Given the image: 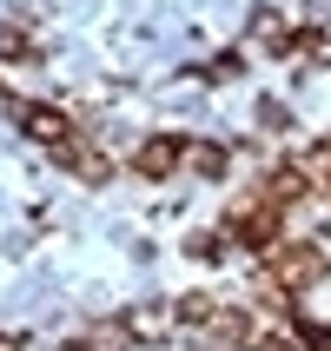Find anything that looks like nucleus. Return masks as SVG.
I'll return each instance as SVG.
<instances>
[{"instance_id": "6e6552de", "label": "nucleus", "mask_w": 331, "mask_h": 351, "mask_svg": "<svg viewBox=\"0 0 331 351\" xmlns=\"http://www.w3.org/2000/svg\"><path fill=\"white\" fill-rule=\"evenodd\" d=\"M0 60H34V40H27V27H0Z\"/></svg>"}, {"instance_id": "9b49d317", "label": "nucleus", "mask_w": 331, "mask_h": 351, "mask_svg": "<svg viewBox=\"0 0 331 351\" xmlns=\"http://www.w3.org/2000/svg\"><path fill=\"white\" fill-rule=\"evenodd\" d=\"M252 351H298V338H292V332H285V338H278V332H272V338H258V345H252Z\"/></svg>"}, {"instance_id": "0eeeda50", "label": "nucleus", "mask_w": 331, "mask_h": 351, "mask_svg": "<svg viewBox=\"0 0 331 351\" xmlns=\"http://www.w3.org/2000/svg\"><path fill=\"white\" fill-rule=\"evenodd\" d=\"M252 40H265V47L278 53V47H285V20H278L272 7H258V14H252Z\"/></svg>"}, {"instance_id": "4468645a", "label": "nucleus", "mask_w": 331, "mask_h": 351, "mask_svg": "<svg viewBox=\"0 0 331 351\" xmlns=\"http://www.w3.org/2000/svg\"><path fill=\"white\" fill-rule=\"evenodd\" d=\"M66 351H86V345H66Z\"/></svg>"}, {"instance_id": "423d86ee", "label": "nucleus", "mask_w": 331, "mask_h": 351, "mask_svg": "<svg viewBox=\"0 0 331 351\" xmlns=\"http://www.w3.org/2000/svg\"><path fill=\"white\" fill-rule=\"evenodd\" d=\"M212 332L225 338V345H245V338H252V318L245 312H212Z\"/></svg>"}, {"instance_id": "f257e3e1", "label": "nucleus", "mask_w": 331, "mask_h": 351, "mask_svg": "<svg viewBox=\"0 0 331 351\" xmlns=\"http://www.w3.org/2000/svg\"><path fill=\"white\" fill-rule=\"evenodd\" d=\"M325 265L331 258L318 252V245H272V285H285V292H305V285H318L325 278Z\"/></svg>"}, {"instance_id": "20e7f679", "label": "nucleus", "mask_w": 331, "mask_h": 351, "mask_svg": "<svg viewBox=\"0 0 331 351\" xmlns=\"http://www.w3.org/2000/svg\"><path fill=\"white\" fill-rule=\"evenodd\" d=\"M60 166H66V173H79V179H86V186H99V179H106V173H113V159H106V153H93V146H79V139H60Z\"/></svg>"}, {"instance_id": "9d476101", "label": "nucleus", "mask_w": 331, "mask_h": 351, "mask_svg": "<svg viewBox=\"0 0 331 351\" xmlns=\"http://www.w3.org/2000/svg\"><path fill=\"white\" fill-rule=\"evenodd\" d=\"M193 173L219 179V173H225V153H219V146H199V153H193Z\"/></svg>"}, {"instance_id": "7ed1b4c3", "label": "nucleus", "mask_w": 331, "mask_h": 351, "mask_svg": "<svg viewBox=\"0 0 331 351\" xmlns=\"http://www.w3.org/2000/svg\"><path fill=\"white\" fill-rule=\"evenodd\" d=\"M20 133L27 139H47V146H60V139H73V119L60 113V106H14Z\"/></svg>"}, {"instance_id": "f8f14e48", "label": "nucleus", "mask_w": 331, "mask_h": 351, "mask_svg": "<svg viewBox=\"0 0 331 351\" xmlns=\"http://www.w3.org/2000/svg\"><path fill=\"white\" fill-rule=\"evenodd\" d=\"M312 345H318V351H331V332H312Z\"/></svg>"}, {"instance_id": "1a4fd4ad", "label": "nucleus", "mask_w": 331, "mask_h": 351, "mask_svg": "<svg viewBox=\"0 0 331 351\" xmlns=\"http://www.w3.org/2000/svg\"><path fill=\"white\" fill-rule=\"evenodd\" d=\"M126 332H133V338H159V332H166V312H133Z\"/></svg>"}, {"instance_id": "f03ea898", "label": "nucleus", "mask_w": 331, "mask_h": 351, "mask_svg": "<svg viewBox=\"0 0 331 351\" xmlns=\"http://www.w3.org/2000/svg\"><path fill=\"white\" fill-rule=\"evenodd\" d=\"M193 159V139H173V133H153L146 146L133 153V173H146V179H166V173H179Z\"/></svg>"}, {"instance_id": "ddd939ff", "label": "nucleus", "mask_w": 331, "mask_h": 351, "mask_svg": "<svg viewBox=\"0 0 331 351\" xmlns=\"http://www.w3.org/2000/svg\"><path fill=\"white\" fill-rule=\"evenodd\" d=\"M0 351H20V345H14V338H0Z\"/></svg>"}, {"instance_id": "39448f33", "label": "nucleus", "mask_w": 331, "mask_h": 351, "mask_svg": "<svg viewBox=\"0 0 331 351\" xmlns=\"http://www.w3.org/2000/svg\"><path fill=\"white\" fill-rule=\"evenodd\" d=\"M212 312H219V305H212L206 292H186V298L173 305V318H179V325H212Z\"/></svg>"}]
</instances>
